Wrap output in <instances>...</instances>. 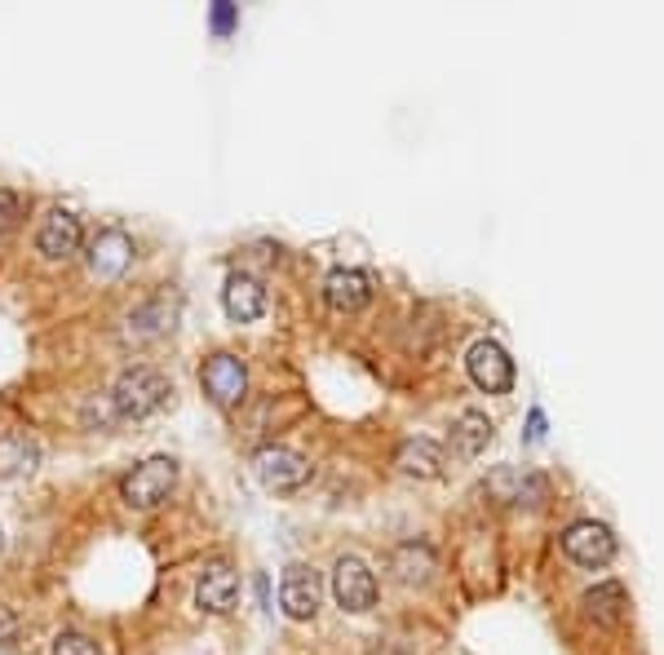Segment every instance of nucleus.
<instances>
[{"label": "nucleus", "mask_w": 664, "mask_h": 655, "mask_svg": "<svg viewBox=\"0 0 664 655\" xmlns=\"http://www.w3.org/2000/svg\"><path fill=\"white\" fill-rule=\"evenodd\" d=\"M169 399H173V381L160 368H129L106 390V403H111V416L116 421L156 416L160 407H169Z\"/></svg>", "instance_id": "1"}, {"label": "nucleus", "mask_w": 664, "mask_h": 655, "mask_svg": "<svg viewBox=\"0 0 664 655\" xmlns=\"http://www.w3.org/2000/svg\"><path fill=\"white\" fill-rule=\"evenodd\" d=\"M173 483H178V461H173V457H151V461H142V466L121 483V496H125L129 509H156V505L169 501Z\"/></svg>", "instance_id": "2"}, {"label": "nucleus", "mask_w": 664, "mask_h": 655, "mask_svg": "<svg viewBox=\"0 0 664 655\" xmlns=\"http://www.w3.org/2000/svg\"><path fill=\"white\" fill-rule=\"evenodd\" d=\"M563 554L585 567V572H603L611 559H616V536L607 522H594V518H581L563 531Z\"/></svg>", "instance_id": "3"}, {"label": "nucleus", "mask_w": 664, "mask_h": 655, "mask_svg": "<svg viewBox=\"0 0 664 655\" xmlns=\"http://www.w3.org/2000/svg\"><path fill=\"white\" fill-rule=\"evenodd\" d=\"M199 386H204V394H208L217 407H236V403L244 399V390H249V368H244V359H240V355L217 351V355H208V359H204V368H199Z\"/></svg>", "instance_id": "4"}, {"label": "nucleus", "mask_w": 664, "mask_h": 655, "mask_svg": "<svg viewBox=\"0 0 664 655\" xmlns=\"http://www.w3.org/2000/svg\"><path fill=\"white\" fill-rule=\"evenodd\" d=\"M84 249V227L71 208H49L36 227V253L45 262H71Z\"/></svg>", "instance_id": "5"}, {"label": "nucleus", "mask_w": 664, "mask_h": 655, "mask_svg": "<svg viewBox=\"0 0 664 655\" xmlns=\"http://www.w3.org/2000/svg\"><path fill=\"white\" fill-rule=\"evenodd\" d=\"M253 470H257L262 487L275 492V496L301 492V487L310 483V461H306L301 452H293V448H262V452L253 457Z\"/></svg>", "instance_id": "6"}, {"label": "nucleus", "mask_w": 664, "mask_h": 655, "mask_svg": "<svg viewBox=\"0 0 664 655\" xmlns=\"http://www.w3.org/2000/svg\"><path fill=\"white\" fill-rule=\"evenodd\" d=\"M466 372L483 394H510L514 390V359L501 342H474L466 355Z\"/></svg>", "instance_id": "7"}, {"label": "nucleus", "mask_w": 664, "mask_h": 655, "mask_svg": "<svg viewBox=\"0 0 664 655\" xmlns=\"http://www.w3.org/2000/svg\"><path fill=\"white\" fill-rule=\"evenodd\" d=\"M332 598L342 611H373L377 607V576L368 572L364 559H337L332 567Z\"/></svg>", "instance_id": "8"}, {"label": "nucleus", "mask_w": 664, "mask_h": 655, "mask_svg": "<svg viewBox=\"0 0 664 655\" xmlns=\"http://www.w3.org/2000/svg\"><path fill=\"white\" fill-rule=\"evenodd\" d=\"M236 598H240V576H236V567H231L227 559L204 563V572H199V581H195V602H199V611L227 616V611L236 607Z\"/></svg>", "instance_id": "9"}, {"label": "nucleus", "mask_w": 664, "mask_h": 655, "mask_svg": "<svg viewBox=\"0 0 664 655\" xmlns=\"http://www.w3.org/2000/svg\"><path fill=\"white\" fill-rule=\"evenodd\" d=\"M134 266V240L121 227L98 231V240L89 244V271L93 279H121Z\"/></svg>", "instance_id": "10"}, {"label": "nucleus", "mask_w": 664, "mask_h": 655, "mask_svg": "<svg viewBox=\"0 0 664 655\" xmlns=\"http://www.w3.org/2000/svg\"><path fill=\"white\" fill-rule=\"evenodd\" d=\"M319 572H310V567H301V563H293L288 572H284V581H279V607H284V616L288 620H314V611H319Z\"/></svg>", "instance_id": "11"}, {"label": "nucleus", "mask_w": 664, "mask_h": 655, "mask_svg": "<svg viewBox=\"0 0 664 655\" xmlns=\"http://www.w3.org/2000/svg\"><path fill=\"white\" fill-rule=\"evenodd\" d=\"M323 301L337 310V314H359L368 301H373V279L368 271H355V266H342L323 279Z\"/></svg>", "instance_id": "12"}, {"label": "nucleus", "mask_w": 664, "mask_h": 655, "mask_svg": "<svg viewBox=\"0 0 664 655\" xmlns=\"http://www.w3.org/2000/svg\"><path fill=\"white\" fill-rule=\"evenodd\" d=\"M221 310L236 323H257L266 314V288L253 275H231L227 288H221Z\"/></svg>", "instance_id": "13"}, {"label": "nucleus", "mask_w": 664, "mask_h": 655, "mask_svg": "<svg viewBox=\"0 0 664 655\" xmlns=\"http://www.w3.org/2000/svg\"><path fill=\"white\" fill-rule=\"evenodd\" d=\"M443 466H448V461H443V448L434 439H403L394 448V470L403 479H438Z\"/></svg>", "instance_id": "14"}, {"label": "nucleus", "mask_w": 664, "mask_h": 655, "mask_svg": "<svg viewBox=\"0 0 664 655\" xmlns=\"http://www.w3.org/2000/svg\"><path fill=\"white\" fill-rule=\"evenodd\" d=\"M492 439H496V425H492L483 412H461V416L453 421V452L466 457V461L483 457V452L492 448Z\"/></svg>", "instance_id": "15"}, {"label": "nucleus", "mask_w": 664, "mask_h": 655, "mask_svg": "<svg viewBox=\"0 0 664 655\" xmlns=\"http://www.w3.org/2000/svg\"><path fill=\"white\" fill-rule=\"evenodd\" d=\"M390 572L399 585H425L434 576V550L425 540H403L390 554Z\"/></svg>", "instance_id": "16"}, {"label": "nucleus", "mask_w": 664, "mask_h": 655, "mask_svg": "<svg viewBox=\"0 0 664 655\" xmlns=\"http://www.w3.org/2000/svg\"><path fill=\"white\" fill-rule=\"evenodd\" d=\"M164 333H173V301L169 297H156L129 314V342H151Z\"/></svg>", "instance_id": "17"}, {"label": "nucleus", "mask_w": 664, "mask_h": 655, "mask_svg": "<svg viewBox=\"0 0 664 655\" xmlns=\"http://www.w3.org/2000/svg\"><path fill=\"white\" fill-rule=\"evenodd\" d=\"M585 611L598 620V624H620L629 616V594L620 581H603L585 594Z\"/></svg>", "instance_id": "18"}, {"label": "nucleus", "mask_w": 664, "mask_h": 655, "mask_svg": "<svg viewBox=\"0 0 664 655\" xmlns=\"http://www.w3.org/2000/svg\"><path fill=\"white\" fill-rule=\"evenodd\" d=\"M36 461H41V448L27 439V434H0V479L32 474Z\"/></svg>", "instance_id": "19"}, {"label": "nucleus", "mask_w": 664, "mask_h": 655, "mask_svg": "<svg viewBox=\"0 0 664 655\" xmlns=\"http://www.w3.org/2000/svg\"><path fill=\"white\" fill-rule=\"evenodd\" d=\"M23 217H27V195L0 186V235H10V231L23 222Z\"/></svg>", "instance_id": "20"}, {"label": "nucleus", "mask_w": 664, "mask_h": 655, "mask_svg": "<svg viewBox=\"0 0 664 655\" xmlns=\"http://www.w3.org/2000/svg\"><path fill=\"white\" fill-rule=\"evenodd\" d=\"M49 655H98V642L84 637V633H76V629H67V633H58L49 642Z\"/></svg>", "instance_id": "21"}, {"label": "nucleus", "mask_w": 664, "mask_h": 655, "mask_svg": "<svg viewBox=\"0 0 664 655\" xmlns=\"http://www.w3.org/2000/svg\"><path fill=\"white\" fill-rule=\"evenodd\" d=\"M208 23H213V36H231L236 23H240V10L231 5V0H217V5L208 10Z\"/></svg>", "instance_id": "22"}, {"label": "nucleus", "mask_w": 664, "mask_h": 655, "mask_svg": "<svg viewBox=\"0 0 664 655\" xmlns=\"http://www.w3.org/2000/svg\"><path fill=\"white\" fill-rule=\"evenodd\" d=\"M14 637H19V620H14V611L5 602H0V642L14 646Z\"/></svg>", "instance_id": "23"}, {"label": "nucleus", "mask_w": 664, "mask_h": 655, "mask_svg": "<svg viewBox=\"0 0 664 655\" xmlns=\"http://www.w3.org/2000/svg\"><path fill=\"white\" fill-rule=\"evenodd\" d=\"M527 439H531V444L545 439V412H540V407H531V416H527Z\"/></svg>", "instance_id": "24"}, {"label": "nucleus", "mask_w": 664, "mask_h": 655, "mask_svg": "<svg viewBox=\"0 0 664 655\" xmlns=\"http://www.w3.org/2000/svg\"><path fill=\"white\" fill-rule=\"evenodd\" d=\"M0 554H5V531H0Z\"/></svg>", "instance_id": "25"}]
</instances>
